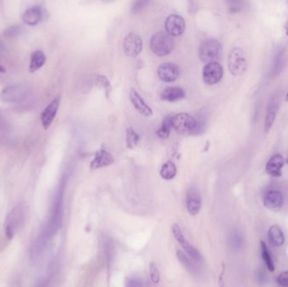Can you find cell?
Listing matches in <instances>:
<instances>
[{
    "instance_id": "8d00e7d4",
    "label": "cell",
    "mask_w": 288,
    "mask_h": 287,
    "mask_svg": "<svg viewBox=\"0 0 288 287\" xmlns=\"http://www.w3.org/2000/svg\"><path fill=\"white\" fill-rule=\"evenodd\" d=\"M105 1H112V0H105Z\"/></svg>"
},
{
    "instance_id": "f546056e",
    "label": "cell",
    "mask_w": 288,
    "mask_h": 287,
    "mask_svg": "<svg viewBox=\"0 0 288 287\" xmlns=\"http://www.w3.org/2000/svg\"><path fill=\"white\" fill-rule=\"evenodd\" d=\"M150 277L152 282L154 283V284H158V283L160 282V271H159L157 266L154 263H150Z\"/></svg>"
},
{
    "instance_id": "7402d4cb",
    "label": "cell",
    "mask_w": 288,
    "mask_h": 287,
    "mask_svg": "<svg viewBox=\"0 0 288 287\" xmlns=\"http://www.w3.org/2000/svg\"><path fill=\"white\" fill-rule=\"evenodd\" d=\"M46 58L44 52L41 50H36L32 52L31 56V62H30V73L33 74L41 69L43 65L45 64Z\"/></svg>"
},
{
    "instance_id": "6da1fadb",
    "label": "cell",
    "mask_w": 288,
    "mask_h": 287,
    "mask_svg": "<svg viewBox=\"0 0 288 287\" xmlns=\"http://www.w3.org/2000/svg\"><path fill=\"white\" fill-rule=\"evenodd\" d=\"M171 121L172 127L181 135L198 134L199 131L203 130V125H201L194 117L187 113H180L173 116Z\"/></svg>"
},
{
    "instance_id": "8992f818",
    "label": "cell",
    "mask_w": 288,
    "mask_h": 287,
    "mask_svg": "<svg viewBox=\"0 0 288 287\" xmlns=\"http://www.w3.org/2000/svg\"><path fill=\"white\" fill-rule=\"evenodd\" d=\"M223 52L221 43L215 39L206 40L199 48V58L203 62H214L219 58Z\"/></svg>"
},
{
    "instance_id": "3957f363",
    "label": "cell",
    "mask_w": 288,
    "mask_h": 287,
    "mask_svg": "<svg viewBox=\"0 0 288 287\" xmlns=\"http://www.w3.org/2000/svg\"><path fill=\"white\" fill-rule=\"evenodd\" d=\"M151 50L158 57H165L171 53L174 48V41L169 34L160 31L152 36L150 40Z\"/></svg>"
},
{
    "instance_id": "cb8c5ba5",
    "label": "cell",
    "mask_w": 288,
    "mask_h": 287,
    "mask_svg": "<svg viewBox=\"0 0 288 287\" xmlns=\"http://www.w3.org/2000/svg\"><path fill=\"white\" fill-rule=\"evenodd\" d=\"M260 249H261V257L263 260H264L267 269L269 270L271 272H273L275 271V263L273 259H272V254L270 252L269 249L267 247V244L264 241L260 242Z\"/></svg>"
},
{
    "instance_id": "5bb4252c",
    "label": "cell",
    "mask_w": 288,
    "mask_h": 287,
    "mask_svg": "<svg viewBox=\"0 0 288 287\" xmlns=\"http://www.w3.org/2000/svg\"><path fill=\"white\" fill-rule=\"evenodd\" d=\"M264 204L267 208L272 211H279L284 205V197L282 193L278 190H269L264 195Z\"/></svg>"
},
{
    "instance_id": "d4e9b609",
    "label": "cell",
    "mask_w": 288,
    "mask_h": 287,
    "mask_svg": "<svg viewBox=\"0 0 288 287\" xmlns=\"http://www.w3.org/2000/svg\"><path fill=\"white\" fill-rule=\"evenodd\" d=\"M177 258L190 273L195 274L197 272L196 266H195L194 262L191 260V258L189 257L188 254H185L181 250H177Z\"/></svg>"
},
{
    "instance_id": "603a6c76",
    "label": "cell",
    "mask_w": 288,
    "mask_h": 287,
    "mask_svg": "<svg viewBox=\"0 0 288 287\" xmlns=\"http://www.w3.org/2000/svg\"><path fill=\"white\" fill-rule=\"evenodd\" d=\"M176 166L172 161L166 162L160 169V175L166 181L173 180L176 175Z\"/></svg>"
},
{
    "instance_id": "7a4b0ae2",
    "label": "cell",
    "mask_w": 288,
    "mask_h": 287,
    "mask_svg": "<svg viewBox=\"0 0 288 287\" xmlns=\"http://www.w3.org/2000/svg\"><path fill=\"white\" fill-rule=\"evenodd\" d=\"M26 209L22 204L18 205L10 211L5 220V234L9 239L14 238V235L24 223Z\"/></svg>"
},
{
    "instance_id": "277c9868",
    "label": "cell",
    "mask_w": 288,
    "mask_h": 287,
    "mask_svg": "<svg viewBox=\"0 0 288 287\" xmlns=\"http://www.w3.org/2000/svg\"><path fill=\"white\" fill-rule=\"evenodd\" d=\"M31 88L27 83H16L5 87L0 94V99L5 103H19L28 96Z\"/></svg>"
},
{
    "instance_id": "44dd1931",
    "label": "cell",
    "mask_w": 288,
    "mask_h": 287,
    "mask_svg": "<svg viewBox=\"0 0 288 287\" xmlns=\"http://www.w3.org/2000/svg\"><path fill=\"white\" fill-rule=\"evenodd\" d=\"M268 238L275 247H281L285 242V236L281 228L277 225L272 226L268 231Z\"/></svg>"
},
{
    "instance_id": "2e32d148",
    "label": "cell",
    "mask_w": 288,
    "mask_h": 287,
    "mask_svg": "<svg viewBox=\"0 0 288 287\" xmlns=\"http://www.w3.org/2000/svg\"><path fill=\"white\" fill-rule=\"evenodd\" d=\"M130 100L134 105V108L138 111L140 114L144 117H151L152 116V111L150 107L148 106L147 103L141 97L140 95L134 89H131L130 91Z\"/></svg>"
},
{
    "instance_id": "9c48e42d",
    "label": "cell",
    "mask_w": 288,
    "mask_h": 287,
    "mask_svg": "<svg viewBox=\"0 0 288 287\" xmlns=\"http://www.w3.org/2000/svg\"><path fill=\"white\" fill-rule=\"evenodd\" d=\"M123 48L126 56L138 57L143 50V40L138 34L129 33L124 39Z\"/></svg>"
},
{
    "instance_id": "8fae6325",
    "label": "cell",
    "mask_w": 288,
    "mask_h": 287,
    "mask_svg": "<svg viewBox=\"0 0 288 287\" xmlns=\"http://www.w3.org/2000/svg\"><path fill=\"white\" fill-rule=\"evenodd\" d=\"M165 30L171 36H181L186 31V21L178 14H171L165 20Z\"/></svg>"
},
{
    "instance_id": "4fadbf2b",
    "label": "cell",
    "mask_w": 288,
    "mask_h": 287,
    "mask_svg": "<svg viewBox=\"0 0 288 287\" xmlns=\"http://www.w3.org/2000/svg\"><path fill=\"white\" fill-rule=\"evenodd\" d=\"M186 208L191 216H195L202 208V197L195 188H191L186 195Z\"/></svg>"
},
{
    "instance_id": "9a60e30c",
    "label": "cell",
    "mask_w": 288,
    "mask_h": 287,
    "mask_svg": "<svg viewBox=\"0 0 288 287\" xmlns=\"http://www.w3.org/2000/svg\"><path fill=\"white\" fill-rule=\"evenodd\" d=\"M44 18V10L41 6H33L29 8L22 15V19L28 26H34L38 25Z\"/></svg>"
},
{
    "instance_id": "d590c367",
    "label": "cell",
    "mask_w": 288,
    "mask_h": 287,
    "mask_svg": "<svg viewBox=\"0 0 288 287\" xmlns=\"http://www.w3.org/2000/svg\"><path fill=\"white\" fill-rule=\"evenodd\" d=\"M286 102H288V92L286 93Z\"/></svg>"
},
{
    "instance_id": "484cf974",
    "label": "cell",
    "mask_w": 288,
    "mask_h": 287,
    "mask_svg": "<svg viewBox=\"0 0 288 287\" xmlns=\"http://www.w3.org/2000/svg\"><path fill=\"white\" fill-rule=\"evenodd\" d=\"M172 117H168L165 119V121H163L162 126L157 131V135L159 138L162 139H166L169 138L170 130L173 128L172 127Z\"/></svg>"
},
{
    "instance_id": "d6986e66",
    "label": "cell",
    "mask_w": 288,
    "mask_h": 287,
    "mask_svg": "<svg viewBox=\"0 0 288 287\" xmlns=\"http://www.w3.org/2000/svg\"><path fill=\"white\" fill-rule=\"evenodd\" d=\"M279 100L277 98H273L270 101L267 107V116H265V121H264V129L267 133H269L272 128L275 120H276V114L279 109Z\"/></svg>"
},
{
    "instance_id": "836d02e7",
    "label": "cell",
    "mask_w": 288,
    "mask_h": 287,
    "mask_svg": "<svg viewBox=\"0 0 288 287\" xmlns=\"http://www.w3.org/2000/svg\"><path fill=\"white\" fill-rule=\"evenodd\" d=\"M0 48H5V46H4V44H3L2 41H1V40H0Z\"/></svg>"
},
{
    "instance_id": "52a82bcc",
    "label": "cell",
    "mask_w": 288,
    "mask_h": 287,
    "mask_svg": "<svg viewBox=\"0 0 288 287\" xmlns=\"http://www.w3.org/2000/svg\"><path fill=\"white\" fill-rule=\"evenodd\" d=\"M223 76H224V69L219 62L215 61L207 62L203 68V81L208 85H214L216 83H219Z\"/></svg>"
},
{
    "instance_id": "1f68e13d",
    "label": "cell",
    "mask_w": 288,
    "mask_h": 287,
    "mask_svg": "<svg viewBox=\"0 0 288 287\" xmlns=\"http://www.w3.org/2000/svg\"><path fill=\"white\" fill-rule=\"evenodd\" d=\"M126 285H127V286L131 287H139L143 286V284L139 280H134V279H131V280H129L128 283L126 284Z\"/></svg>"
},
{
    "instance_id": "7c38bea8",
    "label": "cell",
    "mask_w": 288,
    "mask_h": 287,
    "mask_svg": "<svg viewBox=\"0 0 288 287\" xmlns=\"http://www.w3.org/2000/svg\"><path fill=\"white\" fill-rule=\"evenodd\" d=\"M60 100H61V97L58 95L50 104H48V106L46 107L45 109L41 113V124H42L43 127L45 130L49 128L51 125L53 124L56 115H57V111H58V108H59Z\"/></svg>"
},
{
    "instance_id": "e0dca14e",
    "label": "cell",
    "mask_w": 288,
    "mask_h": 287,
    "mask_svg": "<svg viewBox=\"0 0 288 287\" xmlns=\"http://www.w3.org/2000/svg\"><path fill=\"white\" fill-rule=\"evenodd\" d=\"M114 163V158L105 150H100L96 153L93 161L91 162V168L92 170L100 169L112 165Z\"/></svg>"
},
{
    "instance_id": "83f0119b",
    "label": "cell",
    "mask_w": 288,
    "mask_h": 287,
    "mask_svg": "<svg viewBox=\"0 0 288 287\" xmlns=\"http://www.w3.org/2000/svg\"><path fill=\"white\" fill-rule=\"evenodd\" d=\"M150 2L151 0H136L131 6V14H137L143 11Z\"/></svg>"
},
{
    "instance_id": "ffe728a7",
    "label": "cell",
    "mask_w": 288,
    "mask_h": 287,
    "mask_svg": "<svg viewBox=\"0 0 288 287\" xmlns=\"http://www.w3.org/2000/svg\"><path fill=\"white\" fill-rule=\"evenodd\" d=\"M161 100L169 102H176L186 98V91L180 87H168L160 95Z\"/></svg>"
},
{
    "instance_id": "4dcf8cb0",
    "label": "cell",
    "mask_w": 288,
    "mask_h": 287,
    "mask_svg": "<svg viewBox=\"0 0 288 287\" xmlns=\"http://www.w3.org/2000/svg\"><path fill=\"white\" fill-rule=\"evenodd\" d=\"M276 280L281 286L288 287V271L280 274Z\"/></svg>"
},
{
    "instance_id": "d6a6232c",
    "label": "cell",
    "mask_w": 288,
    "mask_h": 287,
    "mask_svg": "<svg viewBox=\"0 0 288 287\" xmlns=\"http://www.w3.org/2000/svg\"><path fill=\"white\" fill-rule=\"evenodd\" d=\"M0 73H3V74L6 73V69L1 64H0Z\"/></svg>"
},
{
    "instance_id": "f1b7e54d",
    "label": "cell",
    "mask_w": 288,
    "mask_h": 287,
    "mask_svg": "<svg viewBox=\"0 0 288 287\" xmlns=\"http://www.w3.org/2000/svg\"><path fill=\"white\" fill-rule=\"evenodd\" d=\"M20 33H21V28L19 26H10V27L5 29V31H4V35L7 37H10V38L18 36Z\"/></svg>"
},
{
    "instance_id": "30bf717a",
    "label": "cell",
    "mask_w": 288,
    "mask_h": 287,
    "mask_svg": "<svg viewBox=\"0 0 288 287\" xmlns=\"http://www.w3.org/2000/svg\"><path fill=\"white\" fill-rule=\"evenodd\" d=\"M157 74L160 80L165 83H172L178 79L181 71L176 64L172 62H165L159 67Z\"/></svg>"
},
{
    "instance_id": "e575fe53",
    "label": "cell",
    "mask_w": 288,
    "mask_h": 287,
    "mask_svg": "<svg viewBox=\"0 0 288 287\" xmlns=\"http://www.w3.org/2000/svg\"><path fill=\"white\" fill-rule=\"evenodd\" d=\"M286 36H288V21H287V23H286Z\"/></svg>"
},
{
    "instance_id": "ac0fdd59",
    "label": "cell",
    "mask_w": 288,
    "mask_h": 287,
    "mask_svg": "<svg viewBox=\"0 0 288 287\" xmlns=\"http://www.w3.org/2000/svg\"><path fill=\"white\" fill-rule=\"evenodd\" d=\"M284 166V158L281 154H275L267 162L265 170L272 177L281 175V170Z\"/></svg>"
},
{
    "instance_id": "4316f807",
    "label": "cell",
    "mask_w": 288,
    "mask_h": 287,
    "mask_svg": "<svg viewBox=\"0 0 288 287\" xmlns=\"http://www.w3.org/2000/svg\"><path fill=\"white\" fill-rule=\"evenodd\" d=\"M139 142V136L134 129L128 128L126 130V144L129 148H134Z\"/></svg>"
},
{
    "instance_id": "5b68a950",
    "label": "cell",
    "mask_w": 288,
    "mask_h": 287,
    "mask_svg": "<svg viewBox=\"0 0 288 287\" xmlns=\"http://www.w3.org/2000/svg\"><path fill=\"white\" fill-rule=\"evenodd\" d=\"M228 68L233 76H241L248 69V62L246 53L240 48L232 49L228 57Z\"/></svg>"
},
{
    "instance_id": "ba28073f",
    "label": "cell",
    "mask_w": 288,
    "mask_h": 287,
    "mask_svg": "<svg viewBox=\"0 0 288 287\" xmlns=\"http://www.w3.org/2000/svg\"><path fill=\"white\" fill-rule=\"evenodd\" d=\"M172 232L174 235V238L177 240V242L181 245L186 254H188L189 257L192 259L194 262L200 263L203 261V256L200 254V252L197 249L193 247L191 244H189L184 237L183 233L181 232V229L177 224H174L172 228Z\"/></svg>"
}]
</instances>
